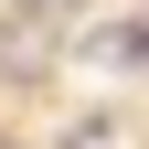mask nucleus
I'll use <instances>...</instances> for the list:
<instances>
[{
  "mask_svg": "<svg viewBox=\"0 0 149 149\" xmlns=\"http://www.w3.org/2000/svg\"><path fill=\"white\" fill-rule=\"evenodd\" d=\"M0 22H22L32 43H64V22H74V0H11Z\"/></svg>",
  "mask_w": 149,
  "mask_h": 149,
  "instance_id": "1",
  "label": "nucleus"
},
{
  "mask_svg": "<svg viewBox=\"0 0 149 149\" xmlns=\"http://www.w3.org/2000/svg\"><path fill=\"white\" fill-rule=\"evenodd\" d=\"M53 149H117V117H107V107H85V117H74Z\"/></svg>",
  "mask_w": 149,
  "mask_h": 149,
  "instance_id": "2",
  "label": "nucleus"
}]
</instances>
